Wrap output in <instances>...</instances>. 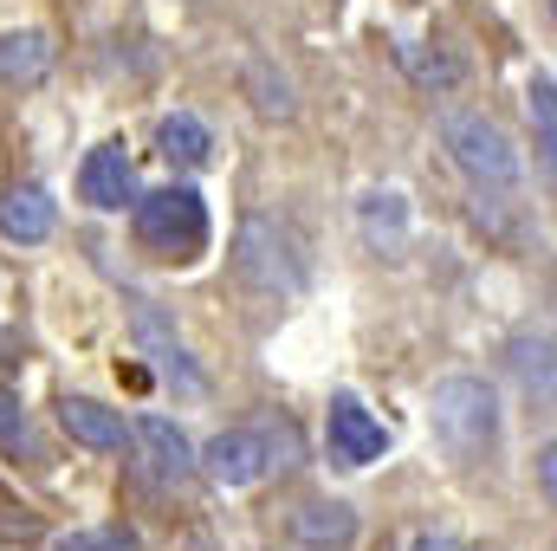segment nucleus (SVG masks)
<instances>
[{
	"label": "nucleus",
	"mask_w": 557,
	"mask_h": 551,
	"mask_svg": "<svg viewBox=\"0 0 557 551\" xmlns=\"http://www.w3.org/2000/svg\"><path fill=\"white\" fill-rule=\"evenodd\" d=\"M78 195H85L91 208H104V215H117V208L137 201V169H131L124 143H98V149L85 156V169H78Z\"/></svg>",
	"instance_id": "7"
},
{
	"label": "nucleus",
	"mask_w": 557,
	"mask_h": 551,
	"mask_svg": "<svg viewBox=\"0 0 557 551\" xmlns=\"http://www.w3.org/2000/svg\"><path fill=\"white\" fill-rule=\"evenodd\" d=\"M403 221H409V208H403V195H370L363 201V228H370V241H396L403 234Z\"/></svg>",
	"instance_id": "16"
},
{
	"label": "nucleus",
	"mask_w": 557,
	"mask_h": 551,
	"mask_svg": "<svg viewBox=\"0 0 557 551\" xmlns=\"http://www.w3.org/2000/svg\"><path fill=\"white\" fill-rule=\"evenodd\" d=\"M131 441H143V454H149V467H156L162 480H182V474L195 467V454H188L182 428H175V421H162V415H143L137 428H131Z\"/></svg>",
	"instance_id": "13"
},
{
	"label": "nucleus",
	"mask_w": 557,
	"mask_h": 551,
	"mask_svg": "<svg viewBox=\"0 0 557 551\" xmlns=\"http://www.w3.org/2000/svg\"><path fill=\"white\" fill-rule=\"evenodd\" d=\"M428 415H434V434L454 461H480L499 441V396L480 377H441L428 396Z\"/></svg>",
	"instance_id": "1"
},
{
	"label": "nucleus",
	"mask_w": 557,
	"mask_h": 551,
	"mask_svg": "<svg viewBox=\"0 0 557 551\" xmlns=\"http://www.w3.org/2000/svg\"><path fill=\"white\" fill-rule=\"evenodd\" d=\"M131 221H137V241L156 254V260H201L208 247V201L195 188H156V195H137L131 201Z\"/></svg>",
	"instance_id": "2"
},
{
	"label": "nucleus",
	"mask_w": 557,
	"mask_h": 551,
	"mask_svg": "<svg viewBox=\"0 0 557 551\" xmlns=\"http://www.w3.org/2000/svg\"><path fill=\"white\" fill-rule=\"evenodd\" d=\"M525 118H532V143H539L545 175H557V85L545 78V72L525 85Z\"/></svg>",
	"instance_id": "15"
},
{
	"label": "nucleus",
	"mask_w": 557,
	"mask_h": 551,
	"mask_svg": "<svg viewBox=\"0 0 557 551\" xmlns=\"http://www.w3.org/2000/svg\"><path fill=\"white\" fill-rule=\"evenodd\" d=\"M506 364L525 383V396H539V409H557V344H545V338H512L506 344Z\"/></svg>",
	"instance_id": "12"
},
{
	"label": "nucleus",
	"mask_w": 557,
	"mask_h": 551,
	"mask_svg": "<svg viewBox=\"0 0 557 551\" xmlns=\"http://www.w3.org/2000/svg\"><path fill=\"white\" fill-rule=\"evenodd\" d=\"M253 91H260V98H253V105H260V111H267V118H285V111H292V98H285V78H267V65H253Z\"/></svg>",
	"instance_id": "18"
},
{
	"label": "nucleus",
	"mask_w": 557,
	"mask_h": 551,
	"mask_svg": "<svg viewBox=\"0 0 557 551\" xmlns=\"http://www.w3.org/2000/svg\"><path fill=\"white\" fill-rule=\"evenodd\" d=\"M539 487H545V493L557 500V441L545 448V454H539Z\"/></svg>",
	"instance_id": "20"
},
{
	"label": "nucleus",
	"mask_w": 557,
	"mask_h": 551,
	"mask_svg": "<svg viewBox=\"0 0 557 551\" xmlns=\"http://www.w3.org/2000/svg\"><path fill=\"white\" fill-rule=\"evenodd\" d=\"M234 267L247 285H260V292H298L305 285V260H298V247H292V234L273 228V221H240V241H234Z\"/></svg>",
	"instance_id": "4"
},
{
	"label": "nucleus",
	"mask_w": 557,
	"mask_h": 551,
	"mask_svg": "<svg viewBox=\"0 0 557 551\" xmlns=\"http://www.w3.org/2000/svg\"><path fill=\"white\" fill-rule=\"evenodd\" d=\"M46 72H52V39L46 33H0V85L7 91H33V85H46Z\"/></svg>",
	"instance_id": "10"
},
{
	"label": "nucleus",
	"mask_w": 557,
	"mask_h": 551,
	"mask_svg": "<svg viewBox=\"0 0 557 551\" xmlns=\"http://www.w3.org/2000/svg\"><path fill=\"white\" fill-rule=\"evenodd\" d=\"M59 428H65L78 448H98V454H124V441H131L124 415L104 409V403H91V396H65V403H59Z\"/></svg>",
	"instance_id": "9"
},
{
	"label": "nucleus",
	"mask_w": 557,
	"mask_h": 551,
	"mask_svg": "<svg viewBox=\"0 0 557 551\" xmlns=\"http://www.w3.org/2000/svg\"><path fill=\"white\" fill-rule=\"evenodd\" d=\"M52 221H59V208H52V195H46L39 182H13V188L0 195V234H7L13 247H39V241L52 234Z\"/></svg>",
	"instance_id": "8"
},
{
	"label": "nucleus",
	"mask_w": 557,
	"mask_h": 551,
	"mask_svg": "<svg viewBox=\"0 0 557 551\" xmlns=\"http://www.w3.org/2000/svg\"><path fill=\"white\" fill-rule=\"evenodd\" d=\"M201 467H208L214 487H253V480L273 467V454H267V434L227 428V434H214V441L201 448Z\"/></svg>",
	"instance_id": "6"
},
{
	"label": "nucleus",
	"mask_w": 557,
	"mask_h": 551,
	"mask_svg": "<svg viewBox=\"0 0 557 551\" xmlns=\"http://www.w3.org/2000/svg\"><path fill=\"white\" fill-rule=\"evenodd\" d=\"M421 551H467L460 539H421Z\"/></svg>",
	"instance_id": "21"
},
{
	"label": "nucleus",
	"mask_w": 557,
	"mask_h": 551,
	"mask_svg": "<svg viewBox=\"0 0 557 551\" xmlns=\"http://www.w3.org/2000/svg\"><path fill=\"white\" fill-rule=\"evenodd\" d=\"M156 149H162L169 162H182V169H201V162L214 156V137H208V124H201L195 111H175V118H162Z\"/></svg>",
	"instance_id": "14"
},
{
	"label": "nucleus",
	"mask_w": 557,
	"mask_h": 551,
	"mask_svg": "<svg viewBox=\"0 0 557 551\" xmlns=\"http://www.w3.org/2000/svg\"><path fill=\"white\" fill-rule=\"evenodd\" d=\"M441 143H447V156L460 162L467 182H480V188H512V182H519V149H512V137H506L493 118H480V111H447V118H441Z\"/></svg>",
	"instance_id": "3"
},
{
	"label": "nucleus",
	"mask_w": 557,
	"mask_h": 551,
	"mask_svg": "<svg viewBox=\"0 0 557 551\" xmlns=\"http://www.w3.org/2000/svg\"><path fill=\"white\" fill-rule=\"evenodd\" d=\"M324 441H331V461H337V467H370V461H383V448H389V428L363 409L357 396H331Z\"/></svg>",
	"instance_id": "5"
},
{
	"label": "nucleus",
	"mask_w": 557,
	"mask_h": 551,
	"mask_svg": "<svg viewBox=\"0 0 557 551\" xmlns=\"http://www.w3.org/2000/svg\"><path fill=\"white\" fill-rule=\"evenodd\" d=\"M59 551H131V539L124 532H65Z\"/></svg>",
	"instance_id": "19"
},
{
	"label": "nucleus",
	"mask_w": 557,
	"mask_h": 551,
	"mask_svg": "<svg viewBox=\"0 0 557 551\" xmlns=\"http://www.w3.org/2000/svg\"><path fill=\"white\" fill-rule=\"evenodd\" d=\"M292 532H298V546H311V551H344L357 539V513L344 500H311V506L292 513Z\"/></svg>",
	"instance_id": "11"
},
{
	"label": "nucleus",
	"mask_w": 557,
	"mask_h": 551,
	"mask_svg": "<svg viewBox=\"0 0 557 551\" xmlns=\"http://www.w3.org/2000/svg\"><path fill=\"white\" fill-rule=\"evenodd\" d=\"M0 448L7 454H33V428H26V409L13 390H0Z\"/></svg>",
	"instance_id": "17"
}]
</instances>
